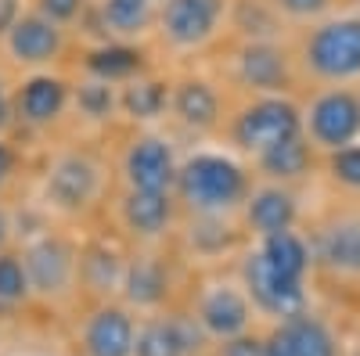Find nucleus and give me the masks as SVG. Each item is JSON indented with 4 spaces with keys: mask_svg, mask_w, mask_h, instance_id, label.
Masks as SVG:
<instances>
[{
    "mask_svg": "<svg viewBox=\"0 0 360 356\" xmlns=\"http://www.w3.org/2000/svg\"><path fill=\"white\" fill-rule=\"evenodd\" d=\"M11 230H15V227H11V213L4 209V205H0V252L8 249V237H11Z\"/></svg>",
    "mask_w": 360,
    "mask_h": 356,
    "instance_id": "nucleus-37",
    "label": "nucleus"
},
{
    "mask_svg": "<svg viewBox=\"0 0 360 356\" xmlns=\"http://www.w3.org/2000/svg\"><path fill=\"white\" fill-rule=\"evenodd\" d=\"M191 335L180 320H152L137 331L134 356H184Z\"/></svg>",
    "mask_w": 360,
    "mask_h": 356,
    "instance_id": "nucleus-25",
    "label": "nucleus"
},
{
    "mask_svg": "<svg viewBox=\"0 0 360 356\" xmlns=\"http://www.w3.org/2000/svg\"><path fill=\"white\" fill-rule=\"evenodd\" d=\"M29 295H33V288H29L22 256L11 252V249H4V252H0V310L22 306Z\"/></svg>",
    "mask_w": 360,
    "mask_h": 356,
    "instance_id": "nucleus-29",
    "label": "nucleus"
},
{
    "mask_svg": "<svg viewBox=\"0 0 360 356\" xmlns=\"http://www.w3.org/2000/svg\"><path fill=\"white\" fill-rule=\"evenodd\" d=\"M198 320L209 335L217 338H234L245 331L249 324V299L238 288H213L202 299V310H198Z\"/></svg>",
    "mask_w": 360,
    "mask_h": 356,
    "instance_id": "nucleus-16",
    "label": "nucleus"
},
{
    "mask_svg": "<svg viewBox=\"0 0 360 356\" xmlns=\"http://www.w3.org/2000/svg\"><path fill=\"white\" fill-rule=\"evenodd\" d=\"M33 11H40L44 18L58 22L62 29H69L72 22H79V18H83L86 0H33Z\"/></svg>",
    "mask_w": 360,
    "mask_h": 356,
    "instance_id": "nucleus-30",
    "label": "nucleus"
},
{
    "mask_svg": "<svg viewBox=\"0 0 360 356\" xmlns=\"http://www.w3.org/2000/svg\"><path fill=\"white\" fill-rule=\"evenodd\" d=\"M245 216H249V227H252L259 237H270V234L292 230L295 202H292V195L281 191V187H263V191L249 195Z\"/></svg>",
    "mask_w": 360,
    "mask_h": 356,
    "instance_id": "nucleus-19",
    "label": "nucleus"
},
{
    "mask_svg": "<svg viewBox=\"0 0 360 356\" xmlns=\"http://www.w3.org/2000/svg\"><path fill=\"white\" fill-rule=\"evenodd\" d=\"M238 76H242L245 86H256V91H278L288 76L285 54L266 40H252L238 58Z\"/></svg>",
    "mask_w": 360,
    "mask_h": 356,
    "instance_id": "nucleus-18",
    "label": "nucleus"
},
{
    "mask_svg": "<svg viewBox=\"0 0 360 356\" xmlns=\"http://www.w3.org/2000/svg\"><path fill=\"white\" fill-rule=\"evenodd\" d=\"M220 15H224V0H162L159 33L166 37V44L191 51L217 33Z\"/></svg>",
    "mask_w": 360,
    "mask_h": 356,
    "instance_id": "nucleus-9",
    "label": "nucleus"
},
{
    "mask_svg": "<svg viewBox=\"0 0 360 356\" xmlns=\"http://www.w3.org/2000/svg\"><path fill=\"white\" fill-rule=\"evenodd\" d=\"M303 133V119H299V108L285 98L266 94L259 101H252L234 123V140L238 147L259 155L266 147H274L281 140H292Z\"/></svg>",
    "mask_w": 360,
    "mask_h": 356,
    "instance_id": "nucleus-6",
    "label": "nucleus"
},
{
    "mask_svg": "<svg viewBox=\"0 0 360 356\" xmlns=\"http://www.w3.org/2000/svg\"><path fill=\"white\" fill-rule=\"evenodd\" d=\"M176 191L198 216H224L245 198L249 180H245V169L231 162L227 155L202 152L180 166Z\"/></svg>",
    "mask_w": 360,
    "mask_h": 356,
    "instance_id": "nucleus-2",
    "label": "nucleus"
},
{
    "mask_svg": "<svg viewBox=\"0 0 360 356\" xmlns=\"http://www.w3.org/2000/svg\"><path fill=\"white\" fill-rule=\"evenodd\" d=\"M72 112L86 123H108L119 112V83L83 76L79 83H72Z\"/></svg>",
    "mask_w": 360,
    "mask_h": 356,
    "instance_id": "nucleus-22",
    "label": "nucleus"
},
{
    "mask_svg": "<svg viewBox=\"0 0 360 356\" xmlns=\"http://www.w3.org/2000/svg\"><path fill=\"white\" fill-rule=\"evenodd\" d=\"M245 288H249V299H252L259 310L274 313V317H281V320L303 313V303H307L303 281L278 274L274 266L263 259V252H252V256L245 259Z\"/></svg>",
    "mask_w": 360,
    "mask_h": 356,
    "instance_id": "nucleus-10",
    "label": "nucleus"
},
{
    "mask_svg": "<svg viewBox=\"0 0 360 356\" xmlns=\"http://www.w3.org/2000/svg\"><path fill=\"white\" fill-rule=\"evenodd\" d=\"M123 295L134 303V306H155L162 303V295H166V270H162V263L155 259H134L127 263V270H123Z\"/></svg>",
    "mask_w": 360,
    "mask_h": 356,
    "instance_id": "nucleus-24",
    "label": "nucleus"
},
{
    "mask_svg": "<svg viewBox=\"0 0 360 356\" xmlns=\"http://www.w3.org/2000/svg\"><path fill=\"white\" fill-rule=\"evenodd\" d=\"M307 65L321 79L360 76V18H339L314 29L307 44Z\"/></svg>",
    "mask_w": 360,
    "mask_h": 356,
    "instance_id": "nucleus-7",
    "label": "nucleus"
},
{
    "mask_svg": "<svg viewBox=\"0 0 360 356\" xmlns=\"http://www.w3.org/2000/svg\"><path fill=\"white\" fill-rule=\"evenodd\" d=\"M15 169H18V152L8 137H0V195L8 191V184L15 180Z\"/></svg>",
    "mask_w": 360,
    "mask_h": 356,
    "instance_id": "nucleus-33",
    "label": "nucleus"
},
{
    "mask_svg": "<svg viewBox=\"0 0 360 356\" xmlns=\"http://www.w3.org/2000/svg\"><path fill=\"white\" fill-rule=\"evenodd\" d=\"M360 130V101L346 91H332L310 108V137L324 147H346Z\"/></svg>",
    "mask_w": 360,
    "mask_h": 356,
    "instance_id": "nucleus-11",
    "label": "nucleus"
},
{
    "mask_svg": "<svg viewBox=\"0 0 360 356\" xmlns=\"http://www.w3.org/2000/svg\"><path fill=\"white\" fill-rule=\"evenodd\" d=\"M65 29L44 18L40 11H22L0 37V51L4 58L22 69V72H40V69H54L65 54Z\"/></svg>",
    "mask_w": 360,
    "mask_h": 356,
    "instance_id": "nucleus-4",
    "label": "nucleus"
},
{
    "mask_svg": "<svg viewBox=\"0 0 360 356\" xmlns=\"http://www.w3.org/2000/svg\"><path fill=\"white\" fill-rule=\"evenodd\" d=\"M220 356H266V345L263 342H256V338H242V335H234V338H227V345H224V352Z\"/></svg>",
    "mask_w": 360,
    "mask_h": 356,
    "instance_id": "nucleus-35",
    "label": "nucleus"
},
{
    "mask_svg": "<svg viewBox=\"0 0 360 356\" xmlns=\"http://www.w3.org/2000/svg\"><path fill=\"white\" fill-rule=\"evenodd\" d=\"M263 173L274 176V180H295V176H303L307 166H310V144L303 140V133L292 137V140H281L274 147H266V152L256 155Z\"/></svg>",
    "mask_w": 360,
    "mask_h": 356,
    "instance_id": "nucleus-27",
    "label": "nucleus"
},
{
    "mask_svg": "<svg viewBox=\"0 0 360 356\" xmlns=\"http://www.w3.org/2000/svg\"><path fill=\"white\" fill-rule=\"evenodd\" d=\"M83 69H86V76H98L108 83H127L141 72V51L123 40H105L86 51Z\"/></svg>",
    "mask_w": 360,
    "mask_h": 356,
    "instance_id": "nucleus-20",
    "label": "nucleus"
},
{
    "mask_svg": "<svg viewBox=\"0 0 360 356\" xmlns=\"http://www.w3.org/2000/svg\"><path fill=\"white\" fill-rule=\"evenodd\" d=\"M332 173L339 176L342 184L349 187H360V147H335V155H332Z\"/></svg>",
    "mask_w": 360,
    "mask_h": 356,
    "instance_id": "nucleus-31",
    "label": "nucleus"
},
{
    "mask_svg": "<svg viewBox=\"0 0 360 356\" xmlns=\"http://www.w3.org/2000/svg\"><path fill=\"white\" fill-rule=\"evenodd\" d=\"M263 259L274 266L278 274L285 277H295V281H303L307 274V266H310V252L303 245V237H295L292 230H281V234H270L263 237Z\"/></svg>",
    "mask_w": 360,
    "mask_h": 356,
    "instance_id": "nucleus-26",
    "label": "nucleus"
},
{
    "mask_svg": "<svg viewBox=\"0 0 360 356\" xmlns=\"http://www.w3.org/2000/svg\"><path fill=\"white\" fill-rule=\"evenodd\" d=\"M137 324L123 306H101L83 324V352L86 356H134Z\"/></svg>",
    "mask_w": 360,
    "mask_h": 356,
    "instance_id": "nucleus-12",
    "label": "nucleus"
},
{
    "mask_svg": "<svg viewBox=\"0 0 360 356\" xmlns=\"http://www.w3.org/2000/svg\"><path fill=\"white\" fill-rule=\"evenodd\" d=\"M159 18L155 0H98V22L105 40H137Z\"/></svg>",
    "mask_w": 360,
    "mask_h": 356,
    "instance_id": "nucleus-15",
    "label": "nucleus"
},
{
    "mask_svg": "<svg viewBox=\"0 0 360 356\" xmlns=\"http://www.w3.org/2000/svg\"><path fill=\"white\" fill-rule=\"evenodd\" d=\"M11 130H15V86L0 72V137H8Z\"/></svg>",
    "mask_w": 360,
    "mask_h": 356,
    "instance_id": "nucleus-32",
    "label": "nucleus"
},
{
    "mask_svg": "<svg viewBox=\"0 0 360 356\" xmlns=\"http://www.w3.org/2000/svg\"><path fill=\"white\" fill-rule=\"evenodd\" d=\"M317 259L328 263L332 270H360V220H346L321 230Z\"/></svg>",
    "mask_w": 360,
    "mask_h": 356,
    "instance_id": "nucleus-23",
    "label": "nucleus"
},
{
    "mask_svg": "<svg viewBox=\"0 0 360 356\" xmlns=\"http://www.w3.org/2000/svg\"><path fill=\"white\" fill-rule=\"evenodd\" d=\"M127 263L119 259L108 245H90L79 252V281H86L94 291H112L123 284Z\"/></svg>",
    "mask_w": 360,
    "mask_h": 356,
    "instance_id": "nucleus-28",
    "label": "nucleus"
},
{
    "mask_svg": "<svg viewBox=\"0 0 360 356\" xmlns=\"http://www.w3.org/2000/svg\"><path fill=\"white\" fill-rule=\"evenodd\" d=\"M166 105H169V91L159 79H148V76L137 72L134 79L119 83V112H127L137 123H148V119L162 115Z\"/></svg>",
    "mask_w": 360,
    "mask_h": 356,
    "instance_id": "nucleus-21",
    "label": "nucleus"
},
{
    "mask_svg": "<svg viewBox=\"0 0 360 356\" xmlns=\"http://www.w3.org/2000/svg\"><path fill=\"white\" fill-rule=\"evenodd\" d=\"M72 108V83L54 72H25L15 86V126L22 130H51L54 123H62V115Z\"/></svg>",
    "mask_w": 360,
    "mask_h": 356,
    "instance_id": "nucleus-5",
    "label": "nucleus"
},
{
    "mask_svg": "<svg viewBox=\"0 0 360 356\" xmlns=\"http://www.w3.org/2000/svg\"><path fill=\"white\" fill-rule=\"evenodd\" d=\"M263 345L266 356H335V342L328 335V328L307 313L281 320V328Z\"/></svg>",
    "mask_w": 360,
    "mask_h": 356,
    "instance_id": "nucleus-14",
    "label": "nucleus"
},
{
    "mask_svg": "<svg viewBox=\"0 0 360 356\" xmlns=\"http://www.w3.org/2000/svg\"><path fill=\"white\" fill-rule=\"evenodd\" d=\"M18 15H22V4H18V0H0V37H4V29H8Z\"/></svg>",
    "mask_w": 360,
    "mask_h": 356,
    "instance_id": "nucleus-36",
    "label": "nucleus"
},
{
    "mask_svg": "<svg viewBox=\"0 0 360 356\" xmlns=\"http://www.w3.org/2000/svg\"><path fill=\"white\" fill-rule=\"evenodd\" d=\"M119 173H123L127 187L137 191H173L176 187V155L173 147L155 137V133H141L127 144L123 162H119Z\"/></svg>",
    "mask_w": 360,
    "mask_h": 356,
    "instance_id": "nucleus-8",
    "label": "nucleus"
},
{
    "mask_svg": "<svg viewBox=\"0 0 360 356\" xmlns=\"http://www.w3.org/2000/svg\"><path fill=\"white\" fill-rule=\"evenodd\" d=\"M169 105L176 112V119L191 130H209L220 115V98L205 79H184L176 83V91L169 94Z\"/></svg>",
    "mask_w": 360,
    "mask_h": 356,
    "instance_id": "nucleus-17",
    "label": "nucleus"
},
{
    "mask_svg": "<svg viewBox=\"0 0 360 356\" xmlns=\"http://www.w3.org/2000/svg\"><path fill=\"white\" fill-rule=\"evenodd\" d=\"M18 256L25 266L29 288L37 295L58 299L79 281V249L58 230H37L33 237H25Z\"/></svg>",
    "mask_w": 360,
    "mask_h": 356,
    "instance_id": "nucleus-3",
    "label": "nucleus"
},
{
    "mask_svg": "<svg viewBox=\"0 0 360 356\" xmlns=\"http://www.w3.org/2000/svg\"><path fill=\"white\" fill-rule=\"evenodd\" d=\"M105 184H108V169L94 152H86V147H58L44 162L37 195L47 213L62 220H76L101 202Z\"/></svg>",
    "mask_w": 360,
    "mask_h": 356,
    "instance_id": "nucleus-1",
    "label": "nucleus"
},
{
    "mask_svg": "<svg viewBox=\"0 0 360 356\" xmlns=\"http://www.w3.org/2000/svg\"><path fill=\"white\" fill-rule=\"evenodd\" d=\"M119 220L134 237H152L166 234L169 220H173V195L169 191H137L127 187L123 198H119Z\"/></svg>",
    "mask_w": 360,
    "mask_h": 356,
    "instance_id": "nucleus-13",
    "label": "nucleus"
},
{
    "mask_svg": "<svg viewBox=\"0 0 360 356\" xmlns=\"http://www.w3.org/2000/svg\"><path fill=\"white\" fill-rule=\"evenodd\" d=\"M274 4L285 15H292V18H310V15H317V11L328 8V0H274Z\"/></svg>",
    "mask_w": 360,
    "mask_h": 356,
    "instance_id": "nucleus-34",
    "label": "nucleus"
}]
</instances>
